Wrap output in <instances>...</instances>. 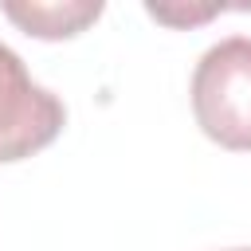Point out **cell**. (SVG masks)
Returning <instances> with one entry per match:
<instances>
[{"mask_svg": "<svg viewBox=\"0 0 251 251\" xmlns=\"http://www.w3.org/2000/svg\"><path fill=\"white\" fill-rule=\"evenodd\" d=\"M196 126L224 149H251V35L212 43L192 71Z\"/></svg>", "mask_w": 251, "mask_h": 251, "instance_id": "6da1fadb", "label": "cell"}, {"mask_svg": "<svg viewBox=\"0 0 251 251\" xmlns=\"http://www.w3.org/2000/svg\"><path fill=\"white\" fill-rule=\"evenodd\" d=\"M220 8L208 4V8H169V4H149V16L165 20V24H200V20H212Z\"/></svg>", "mask_w": 251, "mask_h": 251, "instance_id": "277c9868", "label": "cell"}, {"mask_svg": "<svg viewBox=\"0 0 251 251\" xmlns=\"http://www.w3.org/2000/svg\"><path fill=\"white\" fill-rule=\"evenodd\" d=\"M67 122L63 102L31 82L24 59L0 43V165L24 161L51 145Z\"/></svg>", "mask_w": 251, "mask_h": 251, "instance_id": "7a4b0ae2", "label": "cell"}, {"mask_svg": "<svg viewBox=\"0 0 251 251\" xmlns=\"http://www.w3.org/2000/svg\"><path fill=\"white\" fill-rule=\"evenodd\" d=\"M4 16L20 24L27 35L39 39H67L78 35L86 24L102 16L98 0H63V4H43V0H4Z\"/></svg>", "mask_w": 251, "mask_h": 251, "instance_id": "3957f363", "label": "cell"}, {"mask_svg": "<svg viewBox=\"0 0 251 251\" xmlns=\"http://www.w3.org/2000/svg\"><path fill=\"white\" fill-rule=\"evenodd\" d=\"M239 251H251V247H239Z\"/></svg>", "mask_w": 251, "mask_h": 251, "instance_id": "5b68a950", "label": "cell"}]
</instances>
